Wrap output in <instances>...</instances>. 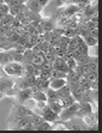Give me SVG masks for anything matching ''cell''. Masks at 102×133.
I'll return each mask as SVG.
<instances>
[{
  "label": "cell",
  "instance_id": "cell-3",
  "mask_svg": "<svg viewBox=\"0 0 102 133\" xmlns=\"http://www.w3.org/2000/svg\"><path fill=\"white\" fill-rule=\"evenodd\" d=\"M41 115H42L43 120L48 121V122H50V124H52V122H55L56 120H59V115L55 114L53 110H50L48 107H47V108L41 113Z\"/></svg>",
  "mask_w": 102,
  "mask_h": 133
},
{
  "label": "cell",
  "instance_id": "cell-22",
  "mask_svg": "<svg viewBox=\"0 0 102 133\" xmlns=\"http://www.w3.org/2000/svg\"><path fill=\"white\" fill-rule=\"evenodd\" d=\"M0 67H1V66H0Z\"/></svg>",
  "mask_w": 102,
  "mask_h": 133
},
{
  "label": "cell",
  "instance_id": "cell-20",
  "mask_svg": "<svg viewBox=\"0 0 102 133\" xmlns=\"http://www.w3.org/2000/svg\"><path fill=\"white\" fill-rule=\"evenodd\" d=\"M4 97H5V94H4L3 91H1V90H0V99H3Z\"/></svg>",
  "mask_w": 102,
  "mask_h": 133
},
{
  "label": "cell",
  "instance_id": "cell-12",
  "mask_svg": "<svg viewBox=\"0 0 102 133\" xmlns=\"http://www.w3.org/2000/svg\"><path fill=\"white\" fill-rule=\"evenodd\" d=\"M13 21H15V17H13L12 15L7 13V15L4 16L3 22H1V25H0V26H11V24L13 23Z\"/></svg>",
  "mask_w": 102,
  "mask_h": 133
},
{
  "label": "cell",
  "instance_id": "cell-18",
  "mask_svg": "<svg viewBox=\"0 0 102 133\" xmlns=\"http://www.w3.org/2000/svg\"><path fill=\"white\" fill-rule=\"evenodd\" d=\"M65 62L67 64V66L71 68V70H73V68L77 66V62H76L74 59H67V60H65Z\"/></svg>",
  "mask_w": 102,
  "mask_h": 133
},
{
  "label": "cell",
  "instance_id": "cell-14",
  "mask_svg": "<svg viewBox=\"0 0 102 133\" xmlns=\"http://www.w3.org/2000/svg\"><path fill=\"white\" fill-rule=\"evenodd\" d=\"M76 62L77 65H85V64H89L90 60H91V56L90 55H80L78 58H76Z\"/></svg>",
  "mask_w": 102,
  "mask_h": 133
},
{
  "label": "cell",
  "instance_id": "cell-9",
  "mask_svg": "<svg viewBox=\"0 0 102 133\" xmlns=\"http://www.w3.org/2000/svg\"><path fill=\"white\" fill-rule=\"evenodd\" d=\"M83 41H84V43L87 44L88 47H94V46L97 44V37L90 35V32L83 37Z\"/></svg>",
  "mask_w": 102,
  "mask_h": 133
},
{
  "label": "cell",
  "instance_id": "cell-21",
  "mask_svg": "<svg viewBox=\"0 0 102 133\" xmlns=\"http://www.w3.org/2000/svg\"><path fill=\"white\" fill-rule=\"evenodd\" d=\"M3 38H4V37H0V42H1V40H3Z\"/></svg>",
  "mask_w": 102,
  "mask_h": 133
},
{
  "label": "cell",
  "instance_id": "cell-15",
  "mask_svg": "<svg viewBox=\"0 0 102 133\" xmlns=\"http://www.w3.org/2000/svg\"><path fill=\"white\" fill-rule=\"evenodd\" d=\"M36 130L37 131H48V130H52V125H50V122L43 120L42 122H41V124H39L36 126Z\"/></svg>",
  "mask_w": 102,
  "mask_h": 133
},
{
  "label": "cell",
  "instance_id": "cell-1",
  "mask_svg": "<svg viewBox=\"0 0 102 133\" xmlns=\"http://www.w3.org/2000/svg\"><path fill=\"white\" fill-rule=\"evenodd\" d=\"M1 70L6 76H10V77H23L25 76L24 72V67L21 62H10L5 66H1Z\"/></svg>",
  "mask_w": 102,
  "mask_h": 133
},
{
  "label": "cell",
  "instance_id": "cell-5",
  "mask_svg": "<svg viewBox=\"0 0 102 133\" xmlns=\"http://www.w3.org/2000/svg\"><path fill=\"white\" fill-rule=\"evenodd\" d=\"M70 85V89H71V95L74 97L76 101L79 102L80 97H82V94H83V88L80 87L78 83H74V84H68Z\"/></svg>",
  "mask_w": 102,
  "mask_h": 133
},
{
  "label": "cell",
  "instance_id": "cell-6",
  "mask_svg": "<svg viewBox=\"0 0 102 133\" xmlns=\"http://www.w3.org/2000/svg\"><path fill=\"white\" fill-rule=\"evenodd\" d=\"M67 84L66 78H54V79H49V88L53 90H59L64 85Z\"/></svg>",
  "mask_w": 102,
  "mask_h": 133
},
{
  "label": "cell",
  "instance_id": "cell-8",
  "mask_svg": "<svg viewBox=\"0 0 102 133\" xmlns=\"http://www.w3.org/2000/svg\"><path fill=\"white\" fill-rule=\"evenodd\" d=\"M12 56L10 54V52H4L0 50V66H5L10 62H12Z\"/></svg>",
  "mask_w": 102,
  "mask_h": 133
},
{
  "label": "cell",
  "instance_id": "cell-19",
  "mask_svg": "<svg viewBox=\"0 0 102 133\" xmlns=\"http://www.w3.org/2000/svg\"><path fill=\"white\" fill-rule=\"evenodd\" d=\"M36 1H37V4L42 7V9H43V7H46L47 5H48V3H49V0H36Z\"/></svg>",
  "mask_w": 102,
  "mask_h": 133
},
{
  "label": "cell",
  "instance_id": "cell-17",
  "mask_svg": "<svg viewBox=\"0 0 102 133\" xmlns=\"http://www.w3.org/2000/svg\"><path fill=\"white\" fill-rule=\"evenodd\" d=\"M27 0H10L7 6H16V5H24Z\"/></svg>",
  "mask_w": 102,
  "mask_h": 133
},
{
  "label": "cell",
  "instance_id": "cell-13",
  "mask_svg": "<svg viewBox=\"0 0 102 133\" xmlns=\"http://www.w3.org/2000/svg\"><path fill=\"white\" fill-rule=\"evenodd\" d=\"M48 108L50 109V110H53L55 114H60V111L62 110V107L60 104H59L58 102H48Z\"/></svg>",
  "mask_w": 102,
  "mask_h": 133
},
{
  "label": "cell",
  "instance_id": "cell-7",
  "mask_svg": "<svg viewBox=\"0 0 102 133\" xmlns=\"http://www.w3.org/2000/svg\"><path fill=\"white\" fill-rule=\"evenodd\" d=\"M25 7L34 13H41V10H42V7L37 4L36 0H28V1H25Z\"/></svg>",
  "mask_w": 102,
  "mask_h": 133
},
{
  "label": "cell",
  "instance_id": "cell-11",
  "mask_svg": "<svg viewBox=\"0 0 102 133\" xmlns=\"http://www.w3.org/2000/svg\"><path fill=\"white\" fill-rule=\"evenodd\" d=\"M24 9H25V4H24V5H16V6H10L9 7V13H10V15H12L13 17H15V16H17L18 13L23 12V11H24Z\"/></svg>",
  "mask_w": 102,
  "mask_h": 133
},
{
  "label": "cell",
  "instance_id": "cell-10",
  "mask_svg": "<svg viewBox=\"0 0 102 133\" xmlns=\"http://www.w3.org/2000/svg\"><path fill=\"white\" fill-rule=\"evenodd\" d=\"M66 81H67V84L78 83V81H79V76L72 70V71H70L67 74H66Z\"/></svg>",
  "mask_w": 102,
  "mask_h": 133
},
{
  "label": "cell",
  "instance_id": "cell-4",
  "mask_svg": "<svg viewBox=\"0 0 102 133\" xmlns=\"http://www.w3.org/2000/svg\"><path fill=\"white\" fill-rule=\"evenodd\" d=\"M31 95H33V92H31V90L28 88V89L18 90V92H17L16 97H17V101L19 102V104H23V103H24L27 99L30 98Z\"/></svg>",
  "mask_w": 102,
  "mask_h": 133
},
{
  "label": "cell",
  "instance_id": "cell-2",
  "mask_svg": "<svg viewBox=\"0 0 102 133\" xmlns=\"http://www.w3.org/2000/svg\"><path fill=\"white\" fill-rule=\"evenodd\" d=\"M30 64L35 66V67H39L40 68L42 66V64L44 62V53L42 52H39V53H33L30 56V60H29Z\"/></svg>",
  "mask_w": 102,
  "mask_h": 133
},
{
  "label": "cell",
  "instance_id": "cell-16",
  "mask_svg": "<svg viewBox=\"0 0 102 133\" xmlns=\"http://www.w3.org/2000/svg\"><path fill=\"white\" fill-rule=\"evenodd\" d=\"M87 79L90 82V83H95V82H97V72L96 71H91L90 73L87 74Z\"/></svg>",
  "mask_w": 102,
  "mask_h": 133
}]
</instances>
